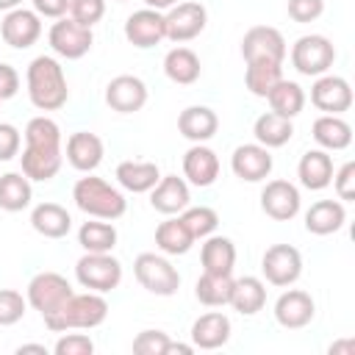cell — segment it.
Segmentation results:
<instances>
[{
	"label": "cell",
	"mask_w": 355,
	"mask_h": 355,
	"mask_svg": "<svg viewBox=\"0 0 355 355\" xmlns=\"http://www.w3.org/2000/svg\"><path fill=\"white\" fill-rule=\"evenodd\" d=\"M202 72L200 55L189 47H172L164 55V75L178 86H191Z\"/></svg>",
	"instance_id": "obj_32"
},
{
	"label": "cell",
	"mask_w": 355,
	"mask_h": 355,
	"mask_svg": "<svg viewBox=\"0 0 355 355\" xmlns=\"http://www.w3.org/2000/svg\"><path fill=\"white\" fill-rule=\"evenodd\" d=\"M300 205H302V197L291 180H283V178L266 180V186L261 189V211L275 222L294 219L300 214Z\"/></svg>",
	"instance_id": "obj_12"
},
{
	"label": "cell",
	"mask_w": 355,
	"mask_h": 355,
	"mask_svg": "<svg viewBox=\"0 0 355 355\" xmlns=\"http://www.w3.org/2000/svg\"><path fill=\"white\" fill-rule=\"evenodd\" d=\"M72 200L86 216H94V219L114 222L128 211L125 194L92 172H86V178H78V183L72 186Z\"/></svg>",
	"instance_id": "obj_2"
},
{
	"label": "cell",
	"mask_w": 355,
	"mask_h": 355,
	"mask_svg": "<svg viewBox=\"0 0 355 355\" xmlns=\"http://www.w3.org/2000/svg\"><path fill=\"white\" fill-rule=\"evenodd\" d=\"M347 222V208L341 200H319L305 211V230L313 236L338 233Z\"/></svg>",
	"instance_id": "obj_27"
},
{
	"label": "cell",
	"mask_w": 355,
	"mask_h": 355,
	"mask_svg": "<svg viewBox=\"0 0 355 355\" xmlns=\"http://www.w3.org/2000/svg\"><path fill=\"white\" fill-rule=\"evenodd\" d=\"M19 164H22V175L28 180L47 183L61 172L64 150L61 147H28L25 144V150L19 155Z\"/></svg>",
	"instance_id": "obj_21"
},
{
	"label": "cell",
	"mask_w": 355,
	"mask_h": 355,
	"mask_svg": "<svg viewBox=\"0 0 355 355\" xmlns=\"http://www.w3.org/2000/svg\"><path fill=\"white\" fill-rule=\"evenodd\" d=\"M25 144L28 147H61V128L50 116H33L25 125Z\"/></svg>",
	"instance_id": "obj_41"
},
{
	"label": "cell",
	"mask_w": 355,
	"mask_h": 355,
	"mask_svg": "<svg viewBox=\"0 0 355 355\" xmlns=\"http://www.w3.org/2000/svg\"><path fill=\"white\" fill-rule=\"evenodd\" d=\"M183 178L197 189H208L219 178V155L208 144H191L183 153Z\"/></svg>",
	"instance_id": "obj_20"
},
{
	"label": "cell",
	"mask_w": 355,
	"mask_h": 355,
	"mask_svg": "<svg viewBox=\"0 0 355 355\" xmlns=\"http://www.w3.org/2000/svg\"><path fill=\"white\" fill-rule=\"evenodd\" d=\"M19 92V72L0 61V100H11Z\"/></svg>",
	"instance_id": "obj_50"
},
{
	"label": "cell",
	"mask_w": 355,
	"mask_h": 355,
	"mask_svg": "<svg viewBox=\"0 0 355 355\" xmlns=\"http://www.w3.org/2000/svg\"><path fill=\"white\" fill-rule=\"evenodd\" d=\"M252 136H255V141L263 144L266 150H275V147H283V144L291 141V136H294V122L286 119V116H280V114H275V111H266V114H261V116L255 119Z\"/></svg>",
	"instance_id": "obj_33"
},
{
	"label": "cell",
	"mask_w": 355,
	"mask_h": 355,
	"mask_svg": "<svg viewBox=\"0 0 355 355\" xmlns=\"http://www.w3.org/2000/svg\"><path fill=\"white\" fill-rule=\"evenodd\" d=\"M0 36L14 50H28L42 36V17L33 8H11L0 22Z\"/></svg>",
	"instance_id": "obj_13"
},
{
	"label": "cell",
	"mask_w": 355,
	"mask_h": 355,
	"mask_svg": "<svg viewBox=\"0 0 355 355\" xmlns=\"http://www.w3.org/2000/svg\"><path fill=\"white\" fill-rule=\"evenodd\" d=\"M266 100H269V108L275 114L286 116V119H294L305 108V92H302V86L297 80H286V78H280L272 86V92L266 94Z\"/></svg>",
	"instance_id": "obj_34"
},
{
	"label": "cell",
	"mask_w": 355,
	"mask_h": 355,
	"mask_svg": "<svg viewBox=\"0 0 355 355\" xmlns=\"http://www.w3.org/2000/svg\"><path fill=\"white\" fill-rule=\"evenodd\" d=\"M22 147V133L11 122H0V161H11L19 155Z\"/></svg>",
	"instance_id": "obj_48"
},
{
	"label": "cell",
	"mask_w": 355,
	"mask_h": 355,
	"mask_svg": "<svg viewBox=\"0 0 355 355\" xmlns=\"http://www.w3.org/2000/svg\"><path fill=\"white\" fill-rule=\"evenodd\" d=\"M200 263L202 272H214V275H233L236 266V244L227 236H205L202 247H200Z\"/></svg>",
	"instance_id": "obj_29"
},
{
	"label": "cell",
	"mask_w": 355,
	"mask_h": 355,
	"mask_svg": "<svg viewBox=\"0 0 355 355\" xmlns=\"http://www.w3.org/2000/svg\"><path fill=\"white\" fill-rule=\"evenodd\" d=\"M280 78H283V64H275V61H247L244 83H247L250 94L266 97Z\"/></svg>",
	"instance_id": "obj_39"
},
{
	"label": "cell",
	"mask_w": 355,
	"mask_h": 355,
	"mask_svg": "<svg viewBox=\"0 0 355 355\" xmlns=\"http://www.w3.org/2000/svg\"><path fill=\"white\" fill-rule=\"evenodd\" d=\"M47 42H50V50L58 55V58H67V61H75V58H83L92 44H94V33L92 28L75 22L69 14L55 19L50 33H47Z\"/></svg>",
	"instance_id": "obj_8"
},
{
	"label": "cell",
	"mask_w": 355,
	"mask_h": 355,
	"mask_svg": "<svg viewBox=\"0 0 355 355\" xmlns=\"http://www.w3.org/2000/svg\"><path fill=\"white\" fill-rule=\"evenodd\" d=\"M327 352H330V355H355V341H352V338L336 341V344H330Z\"/></svg>",
	"instance_id": "obj_51"
},
{
	"label": "cell",
	"mask_w": 355,
	"mask_h": 355,
	"mask_svg": "<svg viewBox=\"0 0 355 355\" xmlns=\"http://www.w3.org/2000/svg\"><path fill=\"white\" fill-rule=\"evenodd\" d=\"M69 17L86 28H94L105 17V0H72L69 3Z\"/></svg>",
	"instance_id": "obj_43"
},
{
	"label": "cell",
	"mask_w": 355,
	"mask_h": 355,
	"mask_svg": "<svg viewBox=\"0 0 355 355\" xmlns=\"http://www.w3.org/2000/svg\"><path fill=\"white\" fill-rule=\"evenodd\" d=\"M272 166H275L272 153H269L263 144H258V141H252V144H239V147L233 150V155H230V169H233V175H236L239 180H247V183H261V180H266L269 172H272Z\"/></svg>",
	"instance_id": "obj_17"
},
{
	"label": "cell",
	"mask_w": 355,
	"mask_h": 355,
	"mask_svg": "<svg viewBox=\"0 0 355 355\" xmlns=\"http://www.w3.org/2000/svg\"><path fill=\"white\" fill-rule=\"evenodd\" d=\"M116 3H128V0H116Z\"/></svg>",
	"instance_id": "obj_56"
},
{
	"label": "cell",
	"mask_w": 355,
	"mask_h": 355,
	"mask_svg": "<svg viewBox=\"0 0 355 355\" xmlns=\"http://www.w3.org/2000/svg\"><path fill=\"white\" fill-rule=\"evenodd\" d=\"M311 136L313 141L327 150V153H336V150H347L352 144V125L341 116V114H322L313 119V128H311Z\"/></svg>",
	"instance_id": "obj_25"
},
{
	"label": "cell",
	"mask_w": 355,
	"mask_h": 355,
	"mask_svg": "<svg viewBox=\"0 0 355 355\" xmlns=\"http://www.w3.org/2000/svg\"><path fill=\"white\" fill-rule=\"evenodd\" d=\"M133 275L139 280L141 288H147L155 297H172L180 288V275L172 266V261L166 255L158 252H141L133 261Z\"/></svg>",
	"instance_id": "obj_5"
},
{
	"label": "cell",
	"mask_w": 355,
	"mask_h": 355,
	"mask_svg": "<svg viewBox=\"0 0 355 355\" xmlns=\"http://www.w3.org/2000/svg\"><path fill=\"white\" fill-rule=\"evenodd\" d=\"M227 305L233 311H239L241 316H255L266 305V286H263V280L255 277V275H244V277L233 280Z\"/></svg>",
	"instance_id": "obj_30"
},
{
	"label": "cell",
	"mask_w": 355,
	"mask_h": 355,
	"mask_svg": "<svg viewBox=\"0 0 355 355\" xmlns=\"http://www.w3.org/2000/svg\"><path fill=\"white\" fill-rule=\"evenodd\" d=\"M286 53H288L286 39L272 25H255L241 39V55H244V61H275V64H283L286 61Z\"/></svg>",
	"instance_id": "obj_11"
},
{
	"label": "cell",
	"mask_w": 355,
	"mask_h": 355,
	"mask_svg": "<svg viewBox=\"0 0 355 355\" xmlns=\"http://www.w3.org/2000/svg\"><path fill=\"white\" fill-rule=\"evenodd\" d=\"M103 155H105V147H103V139L97 133H89V130L69 133V139H67V161H69L72 169L94 172L103 164Z\"/></svg>",
	"instance_id": "obj_23"
},
{
	"label": "cell",
	"mask_w": 355,
	"mask_h": 355,
	"mask_svg": "<svg viewBox=\"0 0 355 355\" xmlns=\"http://www.w3.org/2000/svg\"><path fill=\"white\" fill-rule=\"evenodd\" d=\"M25 83H28V100L39 111H58L69 100V86H67L64 67L53 55H36L28 64Z\"/></svg>",
	"instance_id": "obj_1"
},
{
	"label": "cell",
	"mask_w": 355,
	"mask_h": 355,
	"mask_svg": "<svg viewBox=\"0 0 355 355\" xmlns=\"http://www.w3.org/2000/svg\"><path fill=\"white\" fill-rule=\"evenodd\" d=\"M125 39L139 47V50H147V47H155L166 39V22H164V11H155V8H139L133 11L128 19H125Z\"/></svg>",
	"instance_id": "obj_14"
},
{
	"label": "cell",
	"mask_w": 355,
	"mask_h": 355,
	"mask_svg": "<svg viewBox=\"0 0 355 355\" xmlns=\"http://www.w3.org/2000/svg\"><path fill=\"white\" fill-rule=\"evenodd\" d=\"M180 0H144L147 8H155V11H169L172 6H178Z\"/></svg>",
	"instance_id": "obj_53"
},
{
	"label": "cell",
	"mask_w": 355,
	"mask_h": 355,
	"mask_svg": "<svg viewBox=\"0 0 355 355\" xmlns=\"http://www.w3.org/2000/svg\"><path fill=\"white\" fill-rule=\"evenodd\" d=\"M28 300L17 288H0V327H11L25 316Z\"/></svg>",
	"instance_id": "obj_42"
},
{
	"label": "cell",
	"mask_w": 355,
	"mask_h": 355,
	"mask_svg": "<svg viewBox=\"0 0 355 355\" xmlns=\"http://www.w3.org/2000/svg\"><path fill=\"white\" fill-rule=\"evenodd\" d=\"M69 3L72 0H31L33 11L39 17H47V19H61L69 14Z\"/></svg>",
	"instance_id": "obj_49"
},
{
	"label": "cell",
	"mask_w": 355,
	"mask_h": 355,
	"mask_svg": "<svg viewBox=\"0 0 355 355\" xmlns=\"http://www.w3.org/2000/svg\"><path fill=\"white\" fill-rule=\"evenodd\" d=\"M158 180H161V169L153 161H122L116 166V183L125 191L147 194Z\"/></svg>",
	"instance_id": "obj_31"
},
{
	"label": "cell",
	"mask_w": 355,
	"mask_h": 355,
	"mask_svg": "<svg viewBox=\"0 0 355 355\" xmlns=\"http://www.w3.org/2000/svg\"><path fill=\"white\" fill-rule=\"evenodd\" d=\"M194 244V236L186 230L180 216H169L155 227V247L164 255H186Z\"/></svg>",
	"instance_id": "obj_35"
},
{
	"label": "cell",
	"mask_w": 355,
	"mask_h": 355,
	"mask_svg": "<svg viewBox=\"0 0 355 355\" xmlns=\"http://www.w3.org/2000/svg\"><path fill=\"white\" fill-rule=\"evenodd\" d=\"M164 22H166V39H172L175 44H183V42L197 39L205 31L208 11H205L202 3L180 0L178 6L164 11Z\"/></svg>",
	"instance_id": "obj_10"
},
{
	"label": "cell",
	"mask_w": 355,
	"mask_h": 355,
	"mask_svg": "<svg viewBox=\"0 0 355 355\" xmlns=\"http://www.w3.org/2000/svg\"><path fill=\"white\" fill-rule=\"evenodd\" d=\"M336 61V47L322 33H305L291 44V67L305 78H319L330 72Z\"/></svg>",
	"instance_id": "obj_7"
},
{
	"label": "cell",
	"mask_w": 355,
	"mask_h": 355,
	"mask_svg": "<svg viewBox=\"0 0 355 355\" xmlns=\"http://www.w3.org/2000/svg\"><path fill=\"white\" fill-rule=\"evenodd\" d=\"M22 0H0V11H11V8H19Z\"/></svg>",
	"instance_id": "obj_55"
},
{
	"label": "cell",
	"mask_w": 355,
	"mask_h": 355,
	"mask_svg": "<svg viewBox=\"0 0 355 355\" xmlns=\"http://www.w3.org/2000/svg\"><path fill=\"white\" fill-rule=\"evenodd\" d=\"M324 11V0H288V17L300 25L319 19Z\"/></svg>",
	"instance_id": "obj_47"
},
{
	"label": "cell",
	"mask_w": 355,
	"mask_h": 355,
	"mask_svg": "<svg viewBox=\"0 0 355 355\" xmlns=\"http://www.w3.org/2000/svg\"><path fill=\"white\" fill-rule=\"evenodd\" d=\"M0 103H3V100H0Z\"/></svg>",
	"instance_id": "obj_57"
},
{
	"label": "cell",
	"mask_w": 355,
	"mask_h": 355,
	"mask_svg": "<svg viewBox=\"0 0 355 355\" xmlns=\"http://www.w3.org/2000/svg\"><path fill=\"white\" fill-rule=\"evenodd\" d=\"M169 336L164 330H141L136 338H133V352L136 355H166V347H169Z\"/></svg>",
	"instance_id": "obj_44"
},
{
	"label": "cell",
	"mask_w": 355,
	"mask_h": 355,
	"mask_svg": "<svg viewBox=\"0 0 355 355\" xmlns=\"http://www.w3.org/2000/svg\"><path fill=\"white\" fill-rule=\"evenodd\" d=\"M178 130L183 139H189L191 144H205L208 139L216 136L219 130V116L214 108L208 105H189L180 111L178 116Z\"/></svg>",
	"instance_id": "obj_24"
},
{
	"label": "cell",
	"mask_w": 355,
	"mask_h": 355,
	"mask_svg": "<svg viewBox=\"0 0 355 355\" xmlns=\"http://www.w3.org/2000/svg\"><path fill=\"white\" fill-rule=\"evenodd\" d=\"M261 272H263L266 283L288 288L302 275V255L291 244H272V247H266V252L261 258Z\"/></svg>",
	"instance_id": "obj_9"
},
{
	"label": "cell",
	"mask_w": 355,
	"mask_h": 355,
	"mask_svg": "<svg viewBox=\"0 0 355 355\" xmlns=\"http://www.w3.org/2000/svg\"><path fill=\"white\" fill-rule=\"evenodd\" d=\"M108 316V302L103 294L97 291H83V294H72L64 308L44 319L47 330L53 333H64V330H92V327H100Z\"/></svg>",
	"instance_id": "obj_3"
},
{
	"label": "cell",
	"mask_w": 355,
	"mask_h": 355,
	"mask_svg": "<svg viewBox=\"0 0 355 355\" xmlns=\"http://www.w3.org/2000/svg\"><path fill=\"white\" fill-rule=\"evenodd\" d=\"M311 103L324 114H344L352 108V86L341 75H319L311 86Z\"/></svg>",
	"instance_id": "obj_15"
},
{
	"label": "cell",
	"mask_w": 355,
	"mask_h": 355,
	"mask_svg": "<svg viewBox=\"0 0 355 355\" xmlns=\"http://www.w3.org/2000/svg\"><path fill=\"white\" fill-rule=\"evenodd\" d=\"M55 355H92L94 352V341L86 333H67L53 344Z\"/></svg>",
	"instance_id": "obj_45"
},
{
	"label": "cell",
	"mask_w": 355,
	"mask_h": 355,
	"mask_svg": "<svg viewBox=\"0 0 355 355\" xmlns=\"http://www.w3.org/2000/svg\"><path fill=\"white\" fill-rule=\"evenodd\" d=\"M33 200V189L31 180L22 172H6L0 175V208L8 214H17L22 208H28Z\"/></svg>",
	"instance_id": "obj_37"
},
{
	"label": "cell",
	"mask_w": 355,
	"mask_h": 355,
	"mask_svg": "<svg viewBox=\"0 0 355 355\" xmlns=\"http://www.w3.org/2000/svg\"><path fill=\"white\" fill-rule=\"evenodd\" d=\"M316 316V302L302 288H288L275 300V319L286 330H300L311 324Z\"/></svg>",
	"instance_id": "obj_18"
},
{
	"label": "cell",
	"mask_w": 355,
	"mask_h": 355,
	"mask_svg": "<svg viewBox=\"0 0 355 355\" xmlns=\"http://www.w3.org/2000/svg\"><path fill=\"white\" fill-rule=\"evenodd\" d=\"M230 319L222 311H208L191 322V344L194 349H219L230 341Z\"/></svg>",
	"instance_id": "obj_22"
},
{
	"label": "cell",
	"mask_w": 355,
	"mask_h": 355,
	"mask_svg": "<svg viewBox=\"0 0 355 355\" xmlns=\"http://www.w3.org/2000/svg\"><path fill=\"white\" fill-rule=\"evenodd\" d=\"M150 205L164 216H178L183 208L191 205V191L186 178L178 175H161V180L150 189Z\"/></svg>",
	"instance_id": "obj_19"
},
{
	"label": "cell",
	"mask_w": 355,
	"mask_h": 355,
	"mask_svg": "<svg viewBox=\"0 0 355 355\" xmlns=\"http://www.w3.org/2000/svg\"><path fill=\"white\" fill-rule=\"evenodd\" d=\"M17 352H19V355H25V352H36V355H47V347H44V344H19V347H17Z\"/></svg>",
	"instance_id": "obj_54"
},
{
	"label": "cell",
	"mask_w": 355,
	"mask_h": 355,
	"mask_svg": "<svg viewBox=\"0 0 355 355\" xmlns=\"http://www.w3.org/2000/svg\"><path fill=\"white\" fill-rule=\"evenodd\" d=\"M172 352H180V355H191V352H194V344H180V341H169V347H166V355H172Z\"/></svg>",
	"instance_id": "obj_52"
},
{
	"label": "cell",
	"mask_w": 355,
	"mask_h": 355,
	"mask_svg": "<svg viewBox=\"0 0 355 355\" xmlns=\"http://www.w3.org/2000/svg\"><path fill=\"white\" fill-rule=\"evenodd\" d=\"M116 227L108 219H94L83 222L78 227V244L83 247V252H111L116 247Z\"/></svg>",
	"instance_id": "obj_36"
},
{
	"label": "cell",
	"mask_w": 355,
	"mask_h": 355,
	"mask_svg": "<svg viewBox=\"0 0 355 355\" xmlns=\"http://www.w3.org/2000/svg\"><path fill=\"white\" fill-rule=\"evenodd\" d=\"M75 291H72V286H69V280L64 275H58V272H39V275L31 277L25 300H28V305L33 311L42 313V319H50V316H55L64 308V302Z\"/></svg>",
	"instance_id": "obj_6"
},
{
	"label": "cell",
	"mask_w": 355,
	"mask_h": 355,
	"mask_svg": "<svg viewBox=\"0 0 355 355\" xmlns=\"http://www.w3.org/2000/svg\"><path fill=\"white\" fill-rule=\"evenodd\" d=\"M230 288H233V275L202 272L200 280H197V286H194V297L205 308H222L230 300Z\"/></svg>",
	"instance_id": "obj_38"
},
{
	"label": "cell",
	"mask_w": 355,
	"mask_h": 355,
	"mask_svg": "<svg viewBox=\"0 0 355 355\" xmlns=\"http://www.w3.org/2000/svg\"><path fill=\"white\" fill-rule=\"evenodd\" d=\"M75 277L86 291L108 294L122 283V263L111 252H83L75 263Z\"/></svg>",
	"instance_id": "obj_4"
},
{
	"label": "cell",
	"mask_w": 355,
	"mask_h": 355,
	"mask_svg": "<svg viewBox=\"0 0 355 355\" xmlns=\"http://www.w3.org/2000/svg\"><path fill=\"white\" fill-rule=\"evenodd\" d=\"M31 227L44 239H64L72 230V216L58 202H39L31 211Z\"/></svg>",
	"instance_id": "obj_28"
},
{
	"label": "cell",
	"mask_w": 355,
	"mask_h": 355,
	"mask_svg": "<svg viewBox=\"0 0 355 355\" xmlns=\"http://www.w3.org/2000/svg\"><path fill=\"white\" fill-rule=\"evenodd\" d=\"M333 189H336V197L341 202H352L355 200V161H347L341 164L336 172H333Z\"/></svg>",
	"instance_id": "obj_46"
},
{
	"label": "cell",
	"mask_w": 355,
	"mask_h": 355,
	"mask_svg": "<svg viewBox=\"0 0 355 355\" xmlns=\"http://www.w3.org/2000/svg\"><path fill=\"white\" fill-rule=\"evenodd\" d=\"M333 172H336V169H333V158H330V153L322 150V147L302 153V158H300V164H297V178H300V183H302L305 189H311V191L327 189L330 180H333Z\"/></svg>",
	"instance_id": "obj_26"
},
{
	"label": "cell",
	"mask_w": 355,
	"mask_h": 355,
	"mask_svg": "<svg viewBox=\"0 0 355 355\" xmlns=\"http://www.w3.org/2000/svg\"><path fill=\"white\" fill-rule=\"evenodd\" d=\"M178 216H180V222L186 225V230L194 236V241L211 236V233L219 227V214H216L214 208H208V205H189V208H183Z\"/></svg>",
	"instance_id": "obj_40"
},
{
	"label": "cell",
	"mask_w": 355,
	"mask_h": 355,
	"mask_svg": "<svg viewBox=\"0 0 355 355\" xmlns=\"http://www.w3.org/2000/svg\"><path fill=\"white\" fill-rule=\"evenodd\" d=\"M147 103V83L139 75H116L105 86V105L116 114H136Z\"/></svg>",
	"instance_id": "obj_16"
}]
</instances>
